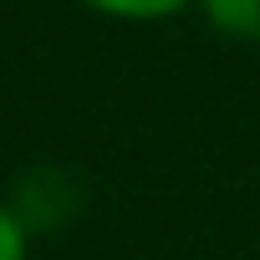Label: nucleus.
Listing matches in <instances>:
<instances>
[{
  "label": "nucleus",
  "mask_w": 260,
  "mask_h": 260,
  "mask_svg": "<svg viewBox=\"0 0 260 260\" xmlns=\"http://www.w3.org/2000/svg\"><path fill=\"white\" fill-rule=\"evenodd\" d=\"M209 31L230 41H260V0H194Z\"/></svg>",
  "instance_id": "nucleus-1"
},
{
  "label": "nucleus",
  "mask_w": 260,
  "mask_h": 260,
  "mask_svg": "<svg viewBox=\"0 0 260 260\" xmlns=\"http://www.w3.org/2000/svg\"><path fill=\"white\" fill-rule=\"evenodd\" d=\"M87 11L97 16H112V21H164V16H179L194 0H82Z\"/></svg>",
  "instance_id": "nucleus-2"
},
{
  "label": "nucleus",
  "mask_w": 260,
  "mask_h": 260,
  "mask_svg": "<svg viewBox=\"0 0 260 260\" xmlns=\"http://www.w3.org/2000/svg\"><path fill=\"white\" fill-rule=\"evenodd\" d=\"M0 260H31V230L6 199H0Z\"/></svg>",
  "instance_id": "nucleus-3"
}]
</instances>
